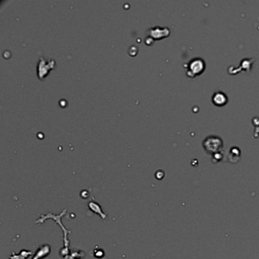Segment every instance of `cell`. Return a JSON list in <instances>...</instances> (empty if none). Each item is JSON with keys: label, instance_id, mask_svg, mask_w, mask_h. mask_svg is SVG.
I'll list each match as a JSON object with an SVG mask.
<instances>
[{"label": "cell", "instance_id": "obj_2", "mask_svg": "<svg viewBox=\"0 0 259 259\" xmlns=\"http://www.w3.org/2000/svg\"><path fill=\"white\" fill-rule=\"evenodd\" d=\"M189 71L188 73H192L191 77H194L196 75L201 74V72L205 69V62L203 60H201L199 59L192 60L189 65Z\"/></svg>", "mask_w": 259, "mask_h": 259}, {"label": "cell", "instance_id": "obj_3", "mask_svg": "<svg viewBox=\"0 0 259 259\" xmlns=\"http://www.w3.org/2000/svg\"><path fill=\"white\" fill-rule=\"evenodd\" d=\"M226 101H227V98H226V95L221 92H217L213 96V102L217 106L225 105Z\"/></svg>", "mask_w": 259, "mask_h": 259}, {"label": "cell", "instance_id": "obj_1", "mask_svg": "<svg viewBox=\"0 0 259 259\" xmlns=\"http://www.w3.org/2000/svg\"><path fill=\"white\" fill-rule=\"evenodd\" d=\"M222 144L221 139L215 136H210L205 139L204 147L207 151H217L221 148Z\"/></svg>", "mask_w": 259, "mask_h": 259}]
</instances>
